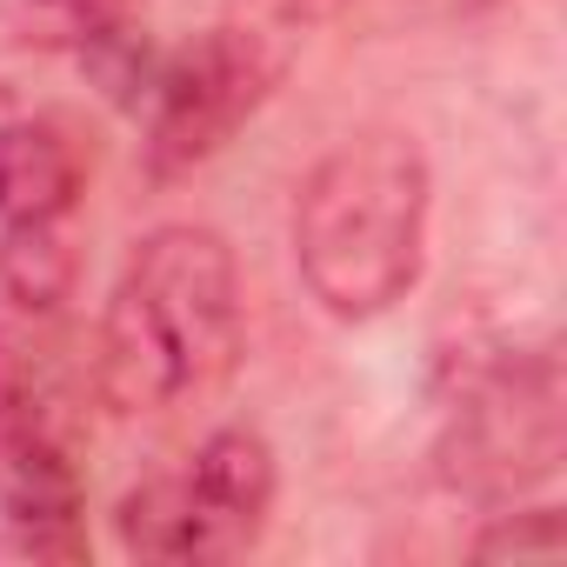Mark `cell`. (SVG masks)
Instances as JSON below:
<instances>
[{
  "instance_id": "8",
  "label": "cell",
  "mask_w": 567,
  "mask_h": 567,
  "mask_svg": "<svg viewBox=\"0 0 567 567\" xmlns=\"http://www.w3.org/2000/svg\"><path fill=\"white\" fill-rule=\"evenodd\" d=\"M21 34L94 61L114 81V94H127V81H141L147 94L154 68L141 61V41H134V0H21Z\"/></svg>"
},
{
  "instance_id": "7",
  "label": "cell",
  "mask_w": 567,
  "mask_h": 567,
  "mask_svg": "<svg viewBox=\"0 0 567 567\" xmlns=\"http://www.w3.org/2000/svg\"><path fill=\"white\" fill-rule=\"evenodd\" d=\"M81 147L54 121L14 114L0 127V227L28 220H74L81 207Z\"/></svg>"
},
{
  "instance_id": "1",
  "label": "cell",
  "mask_w": 567,
  "mask_h": 567,
  "mask_svg": "<svg viewBox=\"0 0 567 567\" xmlns=\"http://www.w3.org/2000/svg\"><path fill=\"white\" fill-rule=\"evenodd\" d=\"M240 361V267L214 227H154L107 295L101 321V394L161 421L207 401Z\"/></svg>"
},
{
  "instance_id": "6",
  "label": "cell",
  "mask_w": 567,
  "mask_h": 567,
  "mask_svg": "<svg viewBox=\"0 0 567 567\" xmlns=\"http://www.w3.org/2000/svg\"><path fill=\"white\" fill-rule=\"evenodd\" d=\"M0 560H87L81 467L34 354L0 328Z\"/></svg>"
},
{
  "instance_id": "2",
  "label": "cell",
  "mask_w": 567,
  "mask_h": 567,
  "mask_svg": "<svg viewBox=\"0 0 567 567\" xmlns=\"http://www.w3.org/2000/svg\"><path fill=\"white\" fill-rule=\"evenodd\" d=\"M434 174L408 127H361L295 194V260L334 321H374L421 280Z\"/></svg>"
},
{
  "instance_id": "10",
  "label": "cell",
  "mask_w": 567,
  "mask_h": 567,
  "mask_svg": "<svg viewBox=\"0 0 567 567\" xmlns=\"http://www.w3.org/2000/svg\"><path fill=\"white\" fill-rule=\"evenodd\" d=\"M560 547H567L560 507H520L487 520V534L474 540V560H554Z\"/></svg>"
},
{
  "instance_id": "4",
  "label": "cell",
  "mask_w": 567,
  "mask_h": 567,
  "mask_svg": "<svg viewBox=\"0 0 567 567\" xmlns=\"http://www.w3.org/2000/svg\"><path fill=\"white\" fill-rule=\"evenodd\" d=\"M567 461L560 354L487 341L454 354L441 394V474L474 501H514L554 481Z\"/></svg>"
},
{
  "instance_id": "5",
  "label": "cell",
  "mask_w": 567,
  "mask_h": 567,
  "mask_svg": "<svg viewBox=\"0 0 567 567\" xmlns=\"http://www.w3.org/2000/svg\"><path fill=\"white\" fill-rule=\"evenodd\" d=\"M274 507V447L254 427H220L187 467L141 481L114 507V534L134 560H227L247 554Z\"/></svg>"
},
{
  "instance_id": "9",
  "label": "cell",
  "mask_w": 567,
  "mask_h": 567,
  "mask_svg": "<svg viewBox=\"0 0 567 567\" xmlns=\"http://www.w3.org/2000/svg\"><path fill=\"white\" fill-rule=\"evenodd\" d=\"M81 280V247L68 220H28L0 227V295L21 315H54Z\"/></svg>"
},
{
  "instance_id": "11",
  "label": "cell",
  "mask_w": 567,
  "mask_h": 567,
  "mask_svg": "<svg viewBox=\"0 0 567 567\" xmlns=\"http://www.w3.org/2000/svg\"><path fill=\"white\" fill-rule=\"evenodd\" d=\"M8 121H14V94H8V87H0V127H8Z\"/></svg>"
},
{
  "instance_id": "3",
  "label": "cell",
  "mask_w": 567,
  "mask_h": 567,
  "mask_svg": "<svg viewBox=\"0 0 567 567\" xmlns=\"http://www.w3.org/2000/svg\"><path fill=\"white\" fill-rule=\"evenodd\" d=\"M315 0H240L227 21L194 34L147 74V181H181L207 167L280 87Z\"/></svg>"
}]
</instances>
